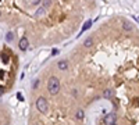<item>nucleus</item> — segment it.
<instances>
[{
  "label": "nucleus",
  "instance_id": "obj_16",
  "mask_svg": "<svg viewBox=\"0 0 139 125\" xmlns=\"http://www.w3.org/2000/svg\"><path fill=\"white\" fill-rule=\"evenodd\" d=\"M3 61H4V62H7V61H9V57H7V56H4V58H3Z\"/></svg>",
  "mask_w": 139,
  "mask_h": 125
},
{
  "label": "nucleus",
  "instance_id": "obj_1",
  "mask_svg": "<svg viewBox=\"0 0 139 125\" xmlns=\"http://www.w3.org/2000/svg\"><path fill=\"white\" fill-rule=\"evenodd\" d=\"M47 89L51 95H57L58 93V90H60V81H58L57 77H51L50 79H49Z\"/></svg>",
  "mask_w": 139,
  "mask_h": 125
},
{
  "label": "nucleus",
  "instance_id": "obj_15",
  "mask_svg": "<svg viewBox=\"0 0 139 125\" xmlns=\"http://www.w3.org/2000/svg\"><path fill=\"white\" fill-rule=\"evenodd\" d=\"M17 99H18V100H24V97H22V95H21V93H17Z\"/></svg>",
  "mask_w": 139,
  "mask_h": 125
},
{
  "label": "nucleus",
  "instance_id": "obj_8",
  "mask_svg": "<svg viewBox=\"0 0 139 125\" xmlns=\"http://www.w3.org/2000/svg\"><path fill=\"white\" fill-rule=\"evenodd\" d=\"M14 38H15V36H14V33H13V32H9V33L6 35V40L9 42V43H10V42L14 40Z\"/></svg>",
  "mask_w": 139,
  "mask_h": 125
},
{
  "label": "nucleus",
  "instance_id": "obj_17",
  "mask_svg": "<svg viewBox=\"0 0 139 125\" xmlns=\"http://www.w3.org/2000/svg\"><path fill=\"white\" fill-rule=\"evenodd\" d=\"M2 93H3V88H0V95H2Z\"/></svg>",
  "mask_w": 139,
  "mask_h": 125
},
{
  "label": "nucleus",
  "instance_id": "obj_9",
  "mask_svg": "<svg viewBox=\"0 0 139 125\" xmlns=\"http://www.w3.org/2000/svg\"><path fill=\"white\" fill-rule=\"evenodd\" d=\"M103 95H104V97H106V99H110V97H111V96H113V92H111V90H110V89H106V90H104V93H103Z\"/></svg>",
  "mask_w": 139,
  "mask_h": 125
},
{
  "label": "nucleus",
  "instance_id": "obj_10",
  "mask_svg": "<svg viewBox=\"0 0 139 125\" xmlns=\"http://www.w3.org/2000/svg\"><path fill=\"white\" fill-rule=\"evenodd\" d=\"M84 117H85V114H84V111H82V110L77 111V118H78V119H84Z\"/></svg>",
  "mask_w": 139,
  "mask_h": 125
},
{
  "label": "nucleus",
  "instance_id": "obj_6",
  "mask_svg": "<svg viewBox=\"0 0 139 125\" xmlns=\"http://www.w3.org/2000/svg\"><path fill=\"white\" fill-rule=\"evenodd\" d=\"M92 45H93V39H92V38H88L84 42V46H85V47H91Z\"/></svg>",
  "mask_w": 139,
  "mask_h": 125
},
{
  "label": "nucleus",
  "instance_id": "obj_7",
  "mask_svg": "<svg viewBox=\"0 0 139 125\" xmlns=\"http://www.w3.org/2000/svg\"><path fill=\"white\" fill-rule=\"evenodd\" d=\"M91 25H92V21H91V20L86 21V22H85V25L82 27V29H81V33H82V32H85V31L88 29V28H91Z\"/></svg>",
  "mask_w": 139,
  "mask_h": 125
},
{
  "label": "nucleus",
  "instance_id": "obj_3",
  "mask_svg": "<svg viewBox=\"0 0 139 125\" xmlns=\"http://www.w3.org/2000/svg\"><path fill=\"white\" fill-rule=\"evenodd\" d=\"M28 45H29V42H28V39L25 38H21V40H20V43H18V47H20V50H22V51H25L28 49Z\"/></svg>",
  "mask_w": 139,
  "mask_h": 125
},
{
  "label": "nucleus",
  "instance_id": "obj_13",
  "mask_svg": "<svg viewBox=\"0 0 139 125\" xmlns=\"http://www.w3.org/2000/svg\"><path fill=\"white\" fill-rule=\"evenodd\" d=\"M49 6H50V0H45V3H43V7L46 9V7H49Z\"/></svg>",
  "mask_w": 139,
  "mask_h": 125
},
{
  "label": "nucleus",
  "instance_id": "obj_14",
  "mask_svg": "<svg viewBox=\"0 0 139 125\" xmlns=\"http://www.w3.org/2000/svg\"><path fill=\"white\" fill-rule=\"evenodd\" d=\"M56 54H58V50L57 49H53V50H51V56H56Z\"/></svg>",
  "mask_w": 139,
  "mask_h": 125
},
{
  "label": "nucleus",
  "instance_id": "obj_4",
  "mask_svg": "<svg viewBox=\"0 0 139 125\" xmlns=\"http://www.w3.org/2000/svg\"><path fill=\"white\" fill-rule=\"evenodd\" d=\"M104 124L107 125H111V124H115V115L113 113L107 114L106 117H104Z\"/></svg>",
  "mask_w": 139,
  "mask_h": 125
},
{
  "label": "nucleus",
  "instance_id": "obj_12",
  "mask_svg": "<svg viewBox=\"0 0 139 125\" xmlns=\"http://www.w3.org/2000/svg\"><path fill=\"white\" fill-rule=\"evenodd\" d=\"M45 10H46L45 7H40V9H39V10H38V11H36V15H38V17H39V15H42L43 13H45Z\"/></svg>",
  "mask_w": 139,
  "mask_h": 125
},
{
  "label": "nucleus",
  "instance_id": "obj_5",
  "mask_svg": "<svg viewBox=\"0 0 139 125\" xmlns=\"http://www.w3.org/2000/svg\"><path fill=\"white\" fill-rule=\"evenodd\" d=\"M57 68H58V70H61V71H64V70L68 68V62H67L65 60H61V61H58Z\"/></svg>",
  "mask_w": 139,
  "mask_h": 125
},
{
  "label": "nucleus",
  "instance_id": "obj_2",
  "mask_svg": "<svg viewBox=\"0 0 139 125\" xmlns=\"http://www.w3.org/2000/svg\"><path fill=\"white\" fill-rule=\"evenodd\" d=\"M36 107L40 113H47V108H49V104H47V100L45 97H39L36 100Z\"/></svg>",
  "mask_w": 139,
  "mask_h": 125
},
{
  "label": "nucleus",
  "instance_id": "obj_11",
  "mask_svg": "<svg viewBox=\"0 0 139 125\" xmlns=\"http://www.w3.org/2000/svg\"><path fill=\"white\" fill-rule=\"evenodd\" d=\"M122 28H124L125 31H131V29H132V25H131L129 22H125V24L122 25Z\"/></svg>",
  "mask_w": 139,
  "mask_h": 125
}]
</instances>
